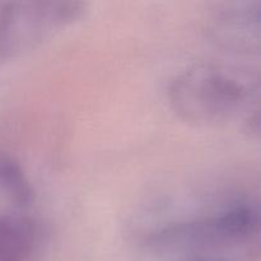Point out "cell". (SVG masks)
<instances>
[{"label": "cell", "instance_id": "4", "mask_svg": "<svg viewBox=\"0 0 261 261\" xmlns=\"http://www.w3.org/2000/svg\"><path fill=\"white\" fill-rule=\"evenodd\" d=\"M206 32L212 42L222 50L261 53V2L222 4L209 17Z\"/></svg>", "mask_w": 261, "mask_h": 261}, {"label": "cell", "instance_id": "8", "mask_svg": "<svg viewBox=\"0 0 261 261\" xmlns=\"http://www.w3.org/2000/svg\"><path fill=\"white\" fill-rule=\"evenodd\" d=\"M260 101H261V99H260Z\"/></svg>", "mask_w": 261, "mask_h": 261}, {"label": "cell", "instance_id": "7", "mask_svg": "<svg viewBox=\"0 0 261 261\" xmlns=\"http://www.w3.org/2000/svg\"><path fill=\"white\" fill-rule=\"evenodd\" d=\"M181 261H222V260L211 259V257H188V259H182Z\"/></svg>", "mask_w": 261, "mask_h": 261}, {"label": "cell", "instance_id": "1", "mask_svg": "<svg viewBox=\"0 0 261 261\" xmlns=\"http://www.w3.org/2000/svg\"><path fill=\"white\" fill-rule=\"evenodd\" d=\"M157 255L247 261L261 252V201L234 199L158 227L145 239Z\"/></svg>", "mask_w": 261, "mask_h": 261}, {"label": "cell", "instance_id": "5", "mask_svg": "<svg viewBox=\"0 0 261 261\" xmlns=\"http://www.w3.org/2000/svg\"><path fill=\"white\" fill-rule=\"evenodd\" d=\"M45 234L40 222L28 214L0 213V261H35Z\"/></svg>", "mask_w": 261, "mask_h": 261}, {"label": "cell", "instance_id": "6", "mask_svg": "<svg viewBox=\"0 0 261 261\" xmlns=\"http://www.w3.org/2000/svg\"><path fill=\"white\" fill-rule=\"evenodd\" d=\"M0 196L19 212L35 203V189L20 163L12 154L0 152Z\"/></svg>", "mask_w": 261, "mask_h": 261}, {"label": "cell", "instance_id": "3", "mask_svg": "<svg viewBox=\"0 0 261 261\" xmlns=\"http://www.w3.org/2000/svg\"><path fill=\"white\" fill-rule=\"evenodd\" d=\"M86 12L82 2H0V64L35 50Z\"/></svg>", "mask_w": 261, "mask_h": 261}, {"label": "cell", "instance_id": "2", "mask_svg": "<svg viewBox=\"0 0 261 261\" xmlns=\"http://www.w3.org/2000/svg\"><path fill=\"white\" fill-rule=\"evenodd\" d=\"M173 114L195 126H212L246 115L261 99V74L246 66L204 61L188 66L168 84Z\"/></svg>", "mask_w": 261, "mask_h": 261}]
</instances>
